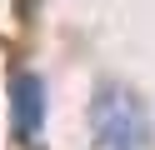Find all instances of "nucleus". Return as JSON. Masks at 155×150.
I'll list each match as a JSON object with an SVG mask.
<instances>
[{
  "label": "nucleus",
  "mask_w": 155,
  "mask_h": 150,
  "mask_svg": "<svg viewBox=\"0 0 155 150\" xmlns=\"http://www.w3.org/2000/svg\"><path fill=\"white\" fill-rule=\"evenodd\" d=\"M10 105H15V135L25 145L40 140V130H45V85H40V75H15Z\"/></svg>",
  "instance_id": "nucleus-2"
},
{
  "label": "nucleus",
  "mask_w": 155,
  "mask_h": 150,
  "mask_svg": "<svg viewBox=\"0 0 155 150\" xmlns=\"http://www.w3.org/2000/svg\"><path fill=\"white\" fill-rule=\"evenodd\" d=\"M90 130L100 150H145L150 145V110L135 95L130 85H115V80H100L90 100Z\"/></svg>",
  "instance_id": "nucleus-1"
}]
</instances>
